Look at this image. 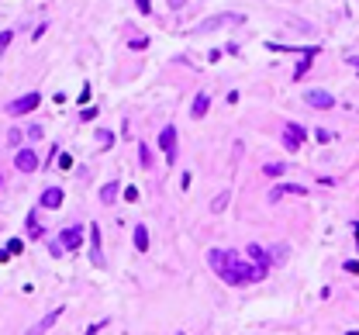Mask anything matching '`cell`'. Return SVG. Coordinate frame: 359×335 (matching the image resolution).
<instances>
[{"instance_id": "6da1fadb", "label": "cell", "mask_w": 359, "mask_h": 335, "mask_svg": "<svg viewBox=\"0 0 359 335\" xmlns=\"http://www.w3.org/2000/svg\"><path fill=\"white\" fill-rule=\"evenodd\" d=\"M208 263H211V269H215L228 287H249V283H259V280H266V273H270V269L252 266L249 259L228 252V249H208Z\"/></svg>"}, {"instance_id": "7a4b0ae2", "label": "cell", "mask_w": 359, "mask_h": 335, "mask_svg": "<svg viewBox=\"0 0 359 335\" xmlns=\"http://www.w3.org/2000/svg\"><path fill=\"white\" fill-rule=\"evenodd\" d=\"M242 21H245V14H242V10H221V14L204 17L194 31H215V28H221V24H242Z\"/></svg>"}, {"instance_id": "3957f363", "label": "cell", "mask_w": 359, "mask_h": 335, "mask_svg": "<svg viewBox=\"0 0 359 335\" xmlns=\"http://www.w3.org/2000/svg\"><path fill=\"white\" fill-rule=\"evenodd\" d=\"M159 149L166 152V163L176 166V125H162V132H159Z\"/></svg>"}, {"instance_id": "277c9868", "label": "cell", "mask_w": 359, "mask_h": 335, "mask_svg": "<svg viewBox=\"0 0 359 335\" xmlns=\"http://www.w3.org/2000/svg\"><path fill=\"white\" fill-rule=\"evenodd\" d=\"M304 104H311V107H318V111H332V107H335V97H332L328 90H321V86H311V90H304Z\"/></svg>"}, {"instance_id": "5b68a950", "label": "cell", "mask_w": 359, "mask_h": 335, "mask_svg": "<svg viewBox=\"0 0 359 335\" xmlns=\"http://www.w3.org/2000/svg\"><path fill=\"white\" fill-rule=\"evenodd\" d=\"M38 104H42V93H38V90H31V93H24V97H17V100H10V104H7V114H31Z\"/></svg>"}, {"instance_id": "8992f818", "label": "cell", "mask_w": 359, "mask_h": 335, "mask_svg": "<svg viewBox=\"0 0 359 335\" xmlns=\"http://www.w3.org/2000/svg\"><path fill=\"white\" fill-rule=\"evenodd\" d=\"M90 263L97 269L107 266V259H104V246H100V228L97 225H90Z\"/></svg>"}, {"instance_id": "52a82bcc", "label": "cell", "mask_w": 359, "mask_h": 335, "mask_svg": "<svg viewBox=\"0 0 359 335\" xmlns=\"http://www.w3.org/2000/svg\"><path fill=\"white\" fill-rule=\"evenodd\" d=\"M14 166H17L21 173H35L42 163H38V152H35V149H17V156H14Z\"/></svg>"}, {"instance_id": "ba28073f", "label": "cell", "mask_w": 359, "mask_h": 335, "mask_svg": "<svg viewBox=\"0 0 359 335\" xmlns=\"http://www.w3.org/2000/svg\"><path fill=\"white\" fill-rule=\"evenodd\" d=\"M59 246H63V249H70V252H76V249L83 246V225H70V228H63Z\"/></svg>"}, {"instance_id": "9c48e42d", "label": "cell", "mask_w": 359, "mask_h": 335, "mask_svg": "<svg viewBox=\"0 0 359 335\" xmlns=\"http://www.w3.org/2000/svg\"><path fill=\"white\" fill-rule=\"evenodd\" d=\"M63 187H45L42 190V197H38V207H45V211H59L63 207Z\"/></svg>"}, {"instance_id": "30bf717a", "label": "cell", "mask_w": 359, "mask_h": 335, "mask_svg": "<svg viewBox=\"0 0 359 335\" xmlns=\"http://www.w3.org/2000/svg\"><path fill=\"white\" fill-rule=\"evenodd\" d=\"M245 259H249L252 266H263V269H270V263H273V256H270V249H263L259 242H252V246L245 249Z\"/></svg>"}, {"instance_id": "8fae6325", "label": "cell", "mask_w": 359, "mask_h": 335, "mask_svg": "<svg viewBox=\"0 0 359 335\" xmlns=\"http://www.w3.org/2000/svg\"><path fill=\"white\" fill-rule=\"evenodd\" d=\"M304 138H307V132H304L300 125H293V121H290L287 128H284V145H287L290 152H297V149L304 145Z\"/></svg>"}, {"instance_id": "7c38bea8", "label": "cell", "mask_w": 359, "mask_h": 335, "mask_svg": "<svg viewBox=\"0 0 359 335\" xmlns=\"http://www.w3.org/2000/svg\"><path fill=\"white\" fill-rule=\"evenodd\" d=\"M208 111H211V93L208 90H197L194 93V104H190V118H208Z\"/></svg>"}, {"instance_id": "4fadbf2b", "label": "cell", "mask_w": 359, "mask_h": 335, "mask_svg": "<svg viewBox=\"0 0 359 335\" xmlns=\"http://www.w3.org/2000/svg\"><path fill=\"white\" fill-rule=\"evenodd\" d=\"M287 194H297V197H304L307 194V187H300V183H277L266 197H270V204H277L280 197H287Z\"/></svg>"}, {"instance_id": "5bb4252c", "label": "cell", "mask_w": 359, "mask_h": 335, "mask_svg": "<svg viewBox=\"0 0 359 335\" xmlns=\"http://www.w3.org/2000/svg\"><path fill=\"white\" fill-rule=\"evenodd\" d=\"M63 311H66V308H63V304H56V308H52V311H49V315H45V318H42V322H38V325H35V329H31L28 335H42V332H49V329H52V325L63 318Z\"/></svg>"}, {"instance_id": "9a60e30c", "label": "cell", "mask_w": 359, "mask_h": 335, "mask_svg": "<svg viewBox=\"0 0 359 335\" xmlns=\"http://www.w3.org/2000/svg\"><path fill=\"white\" fill-rule=\"evenodd\" d=\"M118 194H121V183H118V180H107V183H104V187L97 190L100 204H107V207H111V204L118 201Z\"/></svg>"}, {"instance_id": "2e32d148", "label": "cell", "mask_w": 359, "mask_h": 335, "mask_svg": "<svg viewBox=\"0 0 359 335\" xmlns=\"http://www.w3.org/2000/svg\"><path fill=\"white\" fill-rule=\"evenodd\" d=\"M24 225H28V239H31V242H35V239H42V225H38V207H31V211H28Z\"/></svg>"}, {"instance_id": "e0dca14e", "label": "cell", "mask_w": 359, "mask_h": 335, "mask_svg": "<svg viewBox=\"0 0 359 335\" xmlns=\"http://www.w3.org/2000/svg\"><path fill=\"white\" fill-rule=\"evenodd\" d=\"M132 239H135V249H139V252H148V225H142V221H139Z\"/></svg>"}, {"instance_id": "ac0fdd59", "label": "cell", "mask_w": 359, "mask_h": 335, "mask_svg": "<svg viewBox=\"0 0 359 335\" xmlns=\"http://www.w3.org/2000/svg\"><path fill=\"white\" fill-rule=\"evenodd\" d=\"M228 204H231V190H221L215 201H211V214H221V211H224Z\"/></svg>"}, {"instance_id": "d6986e66", "label": "cell", "mask_w": 359, "mask_h": 335, "mask_svg": "<svg viewBox=\"0 0 359 335\" xmlns=\"http://www.w3.org/2000/svg\"><path fill=\"white\" fill-rule=\"evenodd\" d=\"M97 145L107 152V149L114 145V132H107V128H97Z\"/></svg>"}, {"instance_id": "ffe728a7", "label": "cell", "mask_w": 359, "mask_h": 335, "mask_svg": "<svg viewBox=\"0 0 359 335\" xmlns=\"http://www.w3.org/2000/svg\"><path fill=\"white\" fill-rule=\"evenodd\" d=\"M284 173H287L284 163H266V166H263V176H273V180H277V176H284Z\"/></svg>"}, {"instance_id": "44dd1931", "label": "cell", "mask_w": 359, "mask_h": 335, "mask_svg": "<svg viewBox=\"0 0 359 335\" xmlns=\"http://www.w3.org/2000/svg\"><path fill=\"white\" fill-rule=\"evenodd\" d=\"M139 159H142V169H152V152L145 142H139Z\"/></svg>"}, {"instance_id": "7402d4cb", "label": "cell", "mask_w": 359, "mask_h": 335, "mask_svg": "<svg viewBox=\"0 0 359 335\" xmlns=\"http://www.w3.org/2000/svg\"><path fill=\"white\" fill-rule=\"evenodd\" d=\"M3 249H7L10 256H21V252H24V239H10V242H7Z\"/></svg>"}, {"instance_id": "603a6c76", "label": "cell", "mask_w": 359, "mask_h": 335, "mask_svg": "<svg viewBox=\"0 0 359 335\" xmlns=\"http://www.w3.org/2000/svg\"><path fill=\"white\" fill-rule=\"evenodd\" d=\"M21 142H24V132H21V128H10V132H7V145H10V149L21 145Z\"/></svg>"}, {"instance_id": "cb8c5ba5", "label": "cell", "mask_w": 359, "mask_h": 335, "mask_svg": "<svg viewBox=\"0 0 359 335\" xmlns=\"http://www.w3.org/2000/svg\"><path fill=\"white\" fill-rule=\"evenodd\" d=\"M97 114H100V107H83V111H79V121H97Z\"/></svg>"}, {"instance_id": "d4e9b609", "label": "cell", "mask_w": 359, "mask_h": 335, "mask_svg": "<svg viewBox=\"0 0 359 335\" xmlns=\"http://www.w3.org/2000/svg\"><path fill=\"white\" fill-rule=\"evenodd\" d=\"M10 42H14V28H10V31H0V56L7 52V45H10Z\"/></svg>"}, {"instance_id": "484cf974", "label": "cell", "mask_w": 359, "mask_h": 335, "mask_svg": "<svg viewBox=\"0 0 359 335\" xmlns=\"http://www.w3.org/2000/svg\"><path fill=\"white\" fill-rule=\"evenodd\" d=\"M311 63H314V59H311V56H307V59H300V66L293 69V80H300V76H304V73H307V69H311Z\"/></svg>"}, {"instance_id": "4316f807", "label": "cell", "mask_w": 359, "mask_h": 335, "mask_svg": "<svg viewBox=\"0 0 359 335\" xmlns=\"http://www.w3.org/2000/svg\"><path fill=\"white\" fill-rule=\"evenodd\" d=\"M24 135H28L31 142H38V138H42V135H45V132H42V125H31V128H28V132H24Z\"/></svg>"}, {"instance_id": "83f0119b", "label": "cell", "mask_w": 359, "mask_h": 335, "mask_svg": "<svg viewBox=\"0 0 359 335\" xmlns=\"http://www.w3.org/2000/svg\"><path fill=\"white\" fill-rule=\"evenodd\" d=\"M125 201H128V204L139 201V187H125Z\"/></svg>"}, {"instance_id": "f1b7e54d", "label": "cell", "mask_w": 359, "mask_h": 335, "mask_svg": "<svg viewBox=\"0 0 359 335\" xmlns=\"http://www.w3.org/2000/svg\"><path fill=\"white\" fill-rule=\"evenodd\" d=\"M314 138H318V142H332V138H335V135L328 132V128H318V132H314Z\"/></svg>"}, {"instance_id": "f546056e", "label": "cell", "mask_w": 359, "mask_h": 335, "mask_svg": "<svg viewBox=\"0 0 359 335\" xmlns=\"http://www.w3.org/2000/svg\"><path fill=\"white\" fill-rule=\"evenodd\" d=\"M145 45H148V38H145V35H142V38H132V42H128V49H145Z\"/></svg>"}, {"instance_id": "4dcf8cb0", "label": "cell", "mask_w": 359, "mask_h": 335, "mask_svg": "<svg viewBox=\"0 0 359 335\" xmlns=\"http://www.w3.org/2000/svg\"><path fill=\"white\" fill-rule=\"evenodd\" d=\"M59 166L70 173V169H72V156H66V152H63V156H59Z\"/></svg>"}, {"instance_id": "1f68e13d", "label": "cell", "mask_w": 359, "mask_h": 335, "mask_svg": "<svg viewBox=\"0 0 359 335\" xmlns=\"http://www.w3.org/2000/svg\"><path fill=\"white\" fill-rule=\"evenodd\" d=\"M45 28H49V24H45V21H42V24H38V28H35V31H31V38H35V42H38V38H42V35H45Z\"/></svg>"}, {"instance_id": "d6a6232c", "label": "cell", "mask_w": 359, "mask_h": 335, "mask_svg": "<svg viewBox=\"0 0 359 335\" xmlns=\"http://www.w3.org/2000/svg\"><path fill=\"white\" fill-rule=\"evenodd\" d=\"M49 252H52V256H56V259H59V256H63V252H66V249H63V246H59V242H52V246H49Z\"/></svg>"}, {"instance_id": "836d02e7", "label": "cell", "mask_w": 359, "mask_h": 335, "mask_svg": "<svg viewBox=\"0 0 359 335\" xmlns=\"http://www.w3.org/2000/svg\"><path fill=\"white\" fill-rule=\"evenodd\" d=\"M104 325H107V322H97V325H90V329H86V335H97L100 329H104Z\"/></svg>"}, {"instance_id": "e575fe53", "label": "cell", "mask_w": 359, "mask_h": 335, "mask_svg": "<svg viewBox=\"0 0 359 335\" xmlns=\"http://www.w3.org/2000/svg\"><path fill=\"white\" fill-rule=\"evenodd\" d=\"M346 63H349V66L356 69V76H359V56H349V59H346Z\"/></svg>"}, {"instance_id": "d590c367", "label": "cell", "mask_w": 359, "mask_h": 335, "mask_svg": "<svg viewBox=\"0 0 359 335\" xmlns=\"http://www.w3.org/2000/svg\"><path fill=\"white\" fill-rule=\"evenodd\" d=\"M7 259H10V252H7V249H0V263H7Z\"/></svg>"}, {"instance_id": "8d00e7d4", "label": "cell", "mask_w": 359, "mask_h": 335, "mask_svg": "<svg viewBox=\"0 0 359 335\" xmlns=\"http://www.w3.org/2000/svg\"><path fill=\"white\" fill-rule=\"evenodd\" d=\"M0 187H3V176H0Z\"/></svg>"}]
</instances>
